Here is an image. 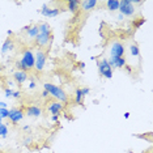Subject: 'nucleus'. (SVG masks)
<instances>
[{
  "label": "nucleus",
  "instance_id": "1",
  "mask_svg": "<svg viewBox=\"0 0 153 153\" xmlns=\"http://www.w3.org/2000/svg\"><path fill=\"white\" fill-rule=\"evenodd\" d=\"M53 41V29L51 25L48 22H41L38 24V34L34 39V45L37 46V48L43 50V48L48 47V45Z\"/></svg>",
  "mask_w": 153,
  "mask_h": 153
},
{
  "label": "nucleus",
  "instance_id": "2",
  "mask_svg": "<svg viewBox=\"0 0 153 153\" xmlns=\"http://www.w3.org/2000/svg\"><path fill=\"white\" fill-rule=\"evenodd\" d=\"M43 89L46 90V92L48 93V96L53 97L55 101L63 103V105L68 103L69 97H68V94L65 93V90L62 88V86L55 85V84H53V82H43Z\"/></svg>",
  "mask_w": 153,
  "mask_h": 153
},
{
  "label": "nucleus",
  "instance_id": "3",
  "mask_svg": "<svg viewBox=\"0 0 153 153\" xmlns=\"http://www.w3.org/2000/svg\"><path fill=\"white\" fill-rule=\"evenodd\" d=\"M97 69H98L100 76H102L106 80H111L114 76V69L110 67V64L107 63L106 58H100L97 59Z\"/></svg>",
  "mask_w": 153,
  "mask_h": 153
},
{
  "label": "nucleus",
  "instance_id": "4",
  "mask_svg": "<svg viewBox=\"0 0 153 153\" xmlns=\"http://www.w3.org/2000/svg\"><path fill=\"white\" fill-rule=\"evenodd\" d=\"M20 62H21L24 68H25V72H30L32 69H34V50H32V48H24L21 51Z\"/></svg>",
  "mask_w": 153,
  "mask_h": 153
},
{
  "label": "nucleus",
  "instance_id": "5",
  "mask_svg": "<svg viewBox=\"0 0 153 153\" xmlns=\"http://www.w3.org/2000/svg\"><path fill=\"white\" fill-rule=\"evenodd\" d=\"M118 13H120L124 19L127 17H134L136 13V7L134 5L132 0H119V9Z\"/></svg>",
  "mask_w": 153,
  "mask_h": 153
},
{
  "label": "nucleus",
  "instance_id": "6",
  "mask_svg": "<svg viewBox=\"0 0 153 153\" xmlns=\"http://www.w3.org/2000/svg\"><path fill=\"white\" fill-rule=\"evenodd\" d=\"M47 63V54L43 50H34V69L37 72H43Z\"/></svg>",
  "mask_w": 153,
  "mask_h": 153
},
{
  "label": "nucleus",
  "instance_id": "7",
  "mask_svg": "<svg viewBox=\"0 0 153 153\" xmlns=\"http://www.w3.org/2000/svg\"><path fill=\"white\" fill-rule=\"evenodd\" d=\"M126 54V46L120 41H114L109 48V58H123Z\"/></svg>",
  "mask_w": 153,
  "mask_h": 153
},
{
  "label": "nucleus",
  "instance_id": "8",
  "mask_svg": "<svg viewBox=\"0 0 153 153\" xmlns=\"http://www.w3.org/2000/svg\"><path fill=\"white\" fill-rule=\"evenodd\" d=\"M38 13H41V15L43 17H46V19H55V17H58L60 15V8H58V7H51L50 4H47V3H43L42 7L38 9Z\"/></svg>",
  "mask_w": 153,
  "mask_h": 153
},
{
  "label": "nucleus",
  "instance_id": "9",
  "mask_svg": "<svg viewBox=\"0 0 153 153\" xmlns=\"http://www.w3.org/2000/svg\"><path fill=\"white\" fill-rule=\"evenodd\" d=\"M24 117H25V111L22 109H20V107H11L9 109V114H8V119L12 124H15L17 126L19 123H21Z\"/></svg>",
  "mask_w": 153,
  "mask_h": 153
},
{
  "label": "nucleus",
  "instance_id": "10",
  "mask_svg": "<svg viewBox=\"0 0 153 153\" xmlns=\"http://www.w3.org/2000/svg\"><path fill=\"white\" fill-rule=\"evenodd\" d=\"M47 111L50 115H55V117H60V114L64 111V105L58 101H51L47 105Z\"/></svg>",
  "mask_w": 153,
  "mask_h": 153
},
{
  "label": "nucleus",
  "instance_id": "11",
  "mask_svg": "<svg viewBox=\"0 0 153 153\" xmlns=\"http://www.w3.org/2000/svg\"><path fill=\"white\" fill-rule=\"evenodd\" d=\"M107 59V63L110 64V67L113 69H120L124 68L127 65V60L126 58H106Z\"/></svg>",
  "mask_w": 153,
  "mask_h": 153
},
{
  "label": "nucleus",
  "instance_id": "12",
  "mask_svg": "<svg viewBox=\"0 0 153 153\" xmlns=\"http://www.w3.org/2000/svg\"><path fill=\"white\" fill-rule=\"evenodd\" d=\"M43 114L42 107L37 106V105H30L25 109V115L29 118H41Z\"/></svg>",
  "mask_w": 153,
  "mask_h": 153
},
{
  "label": "nucleus",
  "instance_id": "13",
  "mask_svg": "<svg viewBox=\"0 0 153 153\" xmlns=\"http://www.w3.org/2000/svg\"><path fill=\"white\" fill-rule=\"evenodd\" d=\"M12 77H13V81H15L17 85H22L27 81L29 74H27V72H24V71H13Z\"/></svg>",
  "mask_w": 153,
  "mask_h": 153
},
{
  "label": "nucleus",
  "instance_id": "14",
  "mask_svg": "<svg viewBox=\"0 0 153 153\" xmlns=\"http://www.w3.org/2000/svg\"><path fill=\"white\" fill-rule=\"evenodd\" d=\"M13 50H15V42H13L12 38L8 37V38H7V39L4 41V42H3L1 48H0V53H1V55L4 56V55L12 53Z\"/></svg>",
  "mask_w": 153,
  "mask_h": 153
},
{
  "label": "nucleus",
  "instance_id": "15",
  "mask_svg": "<svg viewBox=\"0 0 153 153\" xmlns=\"http://www.w3.org/2000/svg\"><path fill=\"white\" fill-rule=\"evenodd\" d=\"M98 5V1L97 0H82L80 1V7L82 8L84 12H90Z\"/></svg>",
  "mask_w": 153,
  "mask_h": 153
},
{
  "label": "nucleus",
  "instance_id": "16",
  "mask_svg": "<svg viewBox=\"0 0 153 153\" xmlns=\"http://www.w3.org/2000/svg\"><path fill=\"white\" fill-rule=\"evenodd\" d=\"M24 30H25L26 36L29 38H32V39H36L37 34H38V25H30V26H25L24 27Z\"/></svg>",
  "mask_w": 153,
  "mask_h": 153
},
{
  "label": "nucleus",
  "instance_id": "17",
  "mask_svg": "<svg viewBox=\"0 0 153 153\" xmlns=\"http://www.w3.org/2000/svg\"><path fill=\"white\" fill-rule=\"evenodd\" d=\"M105 7L109 12H118V9H119V0H107L105 3Z\"/></svg>",
  "mask_w": 153,
  "mask_h": 153
},
{
  "label": "nucleus",
  "instance_id": "18",
  "mask_svg": "<svg viewBox=\"0 0 153 153\" xmlns=\"http://www.w3.org/2000/svg\"><path fill=\"white\" fill-rule=\"evenodd\" d=\"M67 5V9L71 13H76L80 9V0H69V1L65 3Z\"/></svg>",
  "mask_w": 153,
  "mask_h": 153
},
{
  "label": "nucleus",
  "instance_id": "19",
  "mask_svg": "<svg viewBox=\"0 0 153 153\" xmlns=\"http://www.w3.org/2000/svg\"><path fill=\"white\" fill-rule=\"evenodd\" d=\"M128 51H130V55L132 58H140V48L136 43H131L128 47Z\"/></svg>",
  "mask_w": 153,
  "mask_h": 153
},
{
  "label": "nucleus",
  "instance_id": "20",
  "mask_svg": "<svg viewBox=\"0 0 153 153\" xmlns=\"http://www.w3.org/2000/svg\"><path fill=\"white\" fill-rule=\"evenodd\" d=\"M84 98H85V96L82 94L81 89L77 88L75 90V103L76 105H82L84 103Z\"/></svg>",
  "mask_w": 153,
  "mask_h": 153
},
{
  "label": "nucleus",
  "instance_id": "21",
  "mask_svg": "<svg viewBox=\"0 0 153 153\" xmlns=\"http://www.w3.org/2000/svg\"><path fill=\"white\" fill-rule=\"evenodd\" d=\"M8 135H9V127H8V124L3 122L0 124V139H7Z\"/></svg>",
  "mask_w": 153,
  "mask_h": 153
},
{
  "label": "nucleus",
  "instance_id": "22",
  "mask_svg": "<svg viewBox=\"0 0 153 153\" xmlns=\"http://www.w3.org/2000/svg\"><path fill=\"white\" fill-rule=\"evenodd\" d=\"M8 114H9V109H0V118L3 120L8 119Z\"/></svg>",
  "mask_w": 153,
  "mask_h": 153
},
{
  "label": "nucleus",
  "instance_id": "23",
  "mask_svg": "<svg viewBox=\"0 0 153 153\" xmlns=\"http://www.w3.org/2000/svg\"><path fill=\"white\" fill-rule=\"evenodd\" d=\"M12 93H13V89H11V88H4V97L5 98H12Z\"/></svg>",
  "mask_w": 153,
  "mask_h": 153
},
{
  "label": "nucleus",
  "instance_id": "24",
  "mask_svg": "<svg viewBox=\"0 0 153 153\" xmlns=\"http://www.w3.org/2000/svg\"><path fill=\"white\" fill-rule=\"evenodd\" d=\"M12 98L13 100H20V98H21V90H13Z\"/></svg>",
  "mask_w": 153,
  "mask_h": 153
},
{
  "label": "nucleus",
  "instance_id": "25",
  "mask_svg": "<svg viewBox=\"0 0 153 153\" xmlns=\"http://www.w3.org/2000/svg\"><path fill=\"white\" fill-rule=\"evenodd\" d=\"M36 88H37L36 81H34V80H30V81H29V84H27V89H29V90H34Z\"/></svg>",
  "mask_w": 153,
  "mask_h": 153
},
{
  "label": "nucleus",
  "instance_id": "26",
  "mask_svg": "<svg viewBox=\"0 0 153 153\" xmlns=\"http://www.w3.org/2000/svg\"><path fill=\"white\" fill-rule=\"evenodd\" d=\"M80 89H81L82 94H84L85 97H86V96H88L89 93H90V88H89V86H81V88H80Z\"/></svg>",
  "mask_w": 153,
  "mask_h": 153
},
{
  "label": "nucleus",
  "instance_id": "27",
  "mask_svg": "<svg viewBox=\"0 0 153 153\" xmlns=\"http://www.w3.org/2000/svg\"><path fill=\"white\" fill-rule=\"evenodd\" d=\"M32 141H33L32 137H30V136H26L25 139H24L22 144H24V145H30V144H32Z\"/></svg>",
  "mask_w": 153,
  "mask_h": 153
},
{
  "label": "nucleus",
  "instance_id": "28",
  "mask_svg": "<svg viewBox=\"0 0 153 153\" xmlns=\"http://www.w3.org/2000/svg\"><path fill=\"white\" fill-rule=\"evenodd\" d=\"M139 20H140V21L135 24V27H136V29H139V27H140L143 24H145V19H139Z\"/></svg>",
  "mask_w": 153,
  "mask_h": 153
},
{
  "label": "nucleus",
  "instance_id": "29",
  "mask_svg": "<svg viewBox=\"0 0 153 153\" xmlns=\"http://www.w3.org/2000/svg\"><path fill=\"white\" fill-rule=\"evenodd\" d=\"M48 97H50V96H48V93L43 89L42 92H41V98H42V100H46V98H48Z\"/></svg>",
  "mask_w": 153,
  "mask_h": 153
},
{
  "label": "nucleus",
  "instance_id": "30",
  "mask_svg": "<svg viewBox=\"0 0 153 153\" xmlns=\"http://www.w3.org/2000/svg\"><path fill=\"white\" fill-rule=\"evenodd\" d=\"M0 109H9L8 103L4 102V101H0Z\"/></svg>",
  "mask_w": 153,
  "mask_h": 153
},
{
  "label": "nucleus",
  "instance_id": "31",
  "mask_svg": "<svg viewBox=\"0 0 153 153\" xmlns=\"http://www.w3.org/2000/svg\"><path fill=\"white\" fill-rule=\"evenodd\" d=\"M50 122H53V123H58V122H59V117L50 115Z\"/></svg>",
  "mask_w": 153,
  "mask_h": 153
},
{
  "label": "nucleus",
  "instance_id": "32",
  "mask_svg": "<svg viewBox=\"0 0 153 153\" xmlns=\"http://www.w3.org/2000/svg\"><path fill=\"white\" fill-rule=\"evenodd\" d=\"M132 3H134V5L136 7V5H143L144 4V1L143 0H132Z\"/></svg>",
  "mask_w": 153,
  "mask_h": 153
},
{
  "label": "nucleus",
  "instance_id": "33",
  "mask_svg": "<svg viewBox=\"0 0 153 153\" xmlns=\"http://www.w3.org/2000/svg\"><path fill=\"white\" fill-rule=\"evenodd\" d=\"M117 20H118V21H119V22H122V21H124V20H126V19H124V17L122 16L120 13H118V15H117Z\"/></svg>",
  "mask_w": 153,
  "mask_h": 153
},
{
  "label": "nucleus",
  "instance_id": "34",
  "mask_svg": "<svg viewBox=\"0 0 153 153\" xmlns=\"http://www.w3.org/2000/svg\"><path fill=\"white\" fill-rule=\"evenodd\" d=\"M22 130H24V131H26V132H27V131H29V132H30V131H32V127H30V126H29V124H25V126H24V127H22Z\"/></svg>",
  "mask_w": 153,
  "mask_h": 153
},
{
  "label": "nucleus",
  "instance_id": "35",
  "mask_svg": "<svg viewBox=\"0 0 153 153\" xmlns=\"http://www.w3.org/2000/svg\"><path fill=\"white\" fill-rule=\"evenodd\" d=\"M124 119H128V118H130L131 117V113H128V111H126V113H124Z\"/></svg>",
  "mask_w": 153,
  "mask_h": 153
},
{
  "label": "nucleus",
  "instance_id": "36",
  "mask_svg": "<svg viewBox=\"0 0 153 153\" xmlns=\"http://www.w3.org/2000/svg\"><path fill=\"white\" fill-rule=\"evenodd\" d=\"M79 68L80 69H85V63H84V62H81V63L79 64Z\"/></svg>",
  "mask_w": 153,
  "mask_h": 153
},
{
  "label": "nucleus",
  "instance_id": "37",
  "mask_svg": "<svg viewBox=\"0 0 153 153\" xmlns=\"http://www.w3.org/2000/svg\"><path fill=\"white\" fill-rule=\"evenodd\" d=\"M1 72H3V65L0 64V74H1Z\"/></svg>",
  "mask_w": 153,
  "mask_h": 153
},
{
  "label": "nucleus",
  "instance_id": "38",
  "mask_svg": "<svg viewBox=\"0 0 153 153\" xmlns=\"http://www.w3.org/2000/svg\"><path fill=\"white\" fill-rule=\"evenodd\" d=\"M3 122H4V120H3V119H1V118H0V124H1V123H3Z\"/></svg>",
  "mask_w": 153,
  "mask_h": 153
}]
</instances>
